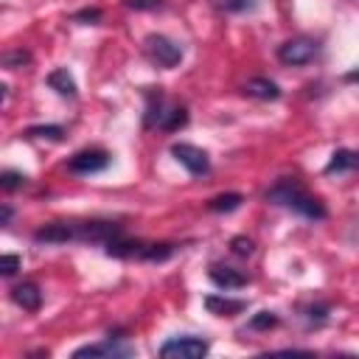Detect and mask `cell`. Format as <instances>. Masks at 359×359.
<instances>
[{"mask_svg":"<svg viewBox=\"0 0 359 359\" xmlns=\"http://www.w3.org/2000/svg\"><path fill=\"white\" fill-rule=\"evenodd\" d=\"M266 202L280 205V208H289V210H294L297 216H306V219H325V205H323L317 196H311V194H309L297 180H292V177L278 180V182L266 191Z\"/></svg>","mask_w":359,"mask_h":359,"instance_id":"1","label":"cell"},{"mask_svg":"<svg viewBox=\"0 0 359 359\" xmlns=\"http://www.w3.org/2000/svg\"><path fill=\"white\" fill-rule=\"evenodd\" d=\"M208 351H210V342L202 337H194V334H180L160 345L163 359H202Z\"/></svg>","mask_w":359,"mask_h":359,"instance_id":"2","label":"cell"},{"mask_svg":"<svg viewBox=\"0 0 359 359\" xmlns=\"http://www.w3.org/2000/svg\"><path fill=\"white\" fill-rule=\"evenodd\" d=\"M143 50L157 67H174L182 62V45L168 39L165 34H149L143 39Z\"/></svg>","mask_w":359,"mask_h":359,"instance_id":"3","label":"cell"},{"mask_svg":"<svg viewBox=\"0 0 359 359\" xmlns=\"http://www.w3.org/2000/svg\"><path fill=\"white\" fill-rule=\"evenodd\" d=\"M317 50H320L317 39H311V36H292V39H286L278 48V59L283 65H309L317 56Z\"/></svg>","mask_w":359,"mask_h":359,"instance_id":"4","label":"cell"},{"mask_svg":"<svg viewBox=\"0 0 359 359\" xmlns=\"http://www.w3.org/2000/svg\"><path fill=\"white\" fill-rule=\"evenodd\" d=\"M171 154L180 165H185L194 177H205L210 171V157L205 149L194 146V143H171Z\"/></svg>","mask_w":359,"mask_h":359,"instance_id":"5","label":"cell"},{"mask_svg":"<svg viewBox=\"0 0 359 359\" xmlns=\"http://www.w3.org/2000/svg\"><path fill=\"white\" fill-rule=\"evenodd\" d=\"M109 165V154L104 149H84V151H76L70 160H67V171L73 174H98Z\"/></svg>","mask_w":359,"mask_h":359,"instance_id":"6","label":"cell"},{"mask_svg":"<svg viewBox=\"0 0 359 359\" xmlns=\"http://www.w3.org/2000/svg\"><path fill=\"white\" fill-rule=\"evenodd\" d=\"M135 353V348L132 345H126V342H121V337H107L104 342H95V345H84V348H76L73 351V356L76 359H81V356H132Z\"/></svg>","mask_w":359,"mask_h":359,"instance_id":"7","label":"cell"},{"mask_svg":"<svg viewBox=\"0 0 359 359\" xmlns=\"http://www.w3.org/2000/svg\"><path fill=\"white\" fill-rule=\"evenodd\" d=\"M208 275H210V280H213L219 289H224V292L247 286V275H244L241 269H236V266H227V264H213Z\"/></svg>","mask_w":359,"mask_h":359,"instance_id":"8","label":"cell"},{"mask_svg":"<svg viewBox=\"0 0 359 359\" xmlns=\"http://www.w3.org/2000/svg\"><path fill=\"white\" fill-rule=\"evenodd\" d=\"M34 241L36 244H65V241H73V222H50V224H42L34 233Z\"/></svg>","mask_w":359,"mask_h":359,"instance_id":"9","label":"cell"},{"mask_svg":"<svg viewBox=\"0 0 359 359\" xmlns=\"http://www.w3.org/2000/svg\"><path fill=\"white\" fill-rule=\"evenodd\" d=\"M11 300H14L22 311H39V306H42V292H39L36 283L25 280V283H17V286L11 289Z\"/></svg>","mask_w":359,"mask_h":359,"instance_id":"10","label":"cell"},{"mask_svg":"<svg viewBox=\"0 0 359 359\" xmlns=\"http://www.w3.org/2000/svg\"><path fill=\"white\" fill-rule=\"evenodd\" d=\"M165 112H168V104H165L163 93H160V90H149V93H146V118H143L146 129H151V126L160 129Z\"/></svg>","mask_w":359,"mask_h":359,"instance_id":"11","label":"cell"},{"mask_svg":"<svg viewBox=\"0 0 359 359\" xmlns=\"http://www.w3.org/2000/svg\"><path fill=\"white\" fill-rule=\"evenodd\" d=\"M205 309L216 317H236L238 311L247 309L244 300H233V297H224V294H208L205 297Z\"/></svg>","mask_w":359,"mask_h":359,"instance_id":"12","label":"cell"},{"mask_svg":"<svg viewBox=\"0 0 359 359\" xmlns=\"http://www.w3.org/2000/svg\"><path fill=\"white\" fill-rule=\"evenodd\" d=\"M241 90H244L250 98H261V101H275V98H280V87H278L275 81H269V79H261V76L247 79Z\"/></svg>","mask_w":359,"mask_h":359,"instance_id":"13","label":"cell"},{"mask_svg":"<svg viewBox=\"0 0 359 359\" xmlns=\"http://www.w3.org/2000/svg\"><path fill=\"white\" fill-rule=\"evenodd\" d=\"M353 168H359V151L337 149L325 165V174H342V171H353Z\"/></svg>","mask_w":359,"mask_h":359,"instance_id":"14","label":"cell"},{"mask_svg":"<svg viewBox=\"0 0 359 359\" xmlns=\"http://www.w3.org/2000/svg\"><path fill=\"white\" fill-rule=\"evenodd\" d=\"M45 81H48V87L56 90L59 95H67V98L76 95V81H73V76L67 73V67H56V70H50Z\"/></svg>","mask_w":359,"mask_h":359,"instance_id":"15","label":"cell"},{"mask_svg":"<svg viewBox=\"0 0 359 359\" xmlns=\"http://www.w3.org/2000/svg\"><path fill=\"white\" fill-rule=\"evenodd\" d=\"M241 202H244V196L233 191V194H219V196H213V199L208 202V208H210L213 213H230V210H236Z\"/></svg>","mask_w":359,"mask_h":359,"instance_id":"16","label":"cell"},{"mask_svg":"<svg viewBox=\"0 0 359 359\" xmlns=\"http://www.w3.org/2000/svg\"><path fill=\"white\" fill-rule=\"evenodd\" d=\"M185 123H188V112H185V107H168V112H165L160 129H165V132H177V129L185 126Z\"/></svg>","mask_w":359,"mask_h":359,"instance_id":"17","label":"cell"},{"mask_svg":"<svg viewBox=\"0 0 359 359\" xmlns=\"http://www.w3.org/2000/svg\"><path fill=\"white\" fill-rule=\"evenodd\" d=\"M171 252H174L171 244H146L140 258H143V261H165Z\"/></svg>","mask_w":359,"mask_h":359,"instance_id":"18","label":"cell"},{"mask_svg":"<svg viewBox=\"0 0 359 359\" xmlns=\"http://www.w3.org/2000/svg\"><path fill=\"white\" fill-rule=\"evenodd\" d=\"M303 317L309 325H323L328 320V306L325 303H314V306H306L303 309Z\"/></svg>","mask_w":359,"mask_h":359,"instance_id":"19","label":"cell"},{"mask_svg":"<svg viewBox=\"0 0 359 359\" xmlns=\"http://www.w3.org/2000/svg\"><path fill=\"white\" fill-rule=\"evenodd\" d=\"M275 325H278V314H272V311H258L250 320V328L252 331H266V328H275Z\"/></svg>","mask_w":359,"mask_h":359,"instance_id":"20","label":"cell"},{"mask_svg":"<svg viewBox=\"0 0 359 359\" xmlns=\"http://www.w3.org/2000/svg\"><path fill=\"white\" fill-rule=\"evenodd\" d=\"M255 3H258V0H216V6H219L222 11H230V14L250 11V8H255Z\"/></svg>","mask_w":359,"mask_h":359,"instance_id":"21","label":"cell"},{"mask_svg":"<svg viewBox=\"0 0 359 359\" xmlns=\"http://www.w3.org/2000/svg\"><path fill=\"white\" fill-rule=\"evenodd\" d=\"M123 6L135 11H157L165 6V0H123Z\"/></svg>","mask_w":359,"mask_h":359,"instance_id":"22","label":"cell"},{"mask_svg":"<svg viewBox=\"0 0 359 359\" xmlns=\"http://www.w3.org/2000/svg\"><path fill=\"white\" fill-rule=\"evenodd\" d=\"M28 137H50V140H59L62 137V126H31L28 129Z\"/></svg>","mask_w":359,"mask_h":359,"instance_id":"23","label":"cell"},{"mask_svg":"<svg viewBox=\"0 0 359 359\" xmlns=\"http://www.w3.org/2000/svg\"><path fill=\"white\" fill-rule=\"evenodd\" d=\"M22 182H25V174H20V171H3V174H0V185H3L6 191L20 188Z\"/></svg>","mask_w":359,"mask_h":359,"instance_id":"24","label":"cell"},{"mask_svg":"<svg viewBox=\"0 0 359 359\" xmlns=\"http://www.w3.org/2000/svg\"><path fill=\"white\" fill-rule=\"evenodd\" d=\"M20 264H22L20 255H3V258H0V275H3V278H11V275L20 269Z\"/></svg>","mask_w":359,"mask_h":359,"instance_id":"25","label":"cell"},{"mask_svg":"<svg viewBox=\"0 0 359 359\" xmlns=\"http://www.w3.org/2000/svg\"><path fill=\"white\" fill-rule=\"evenodd\" d=\"M28 62H31V56H28L25 50H11V53L3 56V65H6V67H22V65H28Z\"/></svg>","mask_w":359,"mask_h":359,"instance_id":"26","label":"cell"},{"mask_svg":"<svg viewBox=\"0 0 359 359\" xmlns=\"http://www.w3.org/2000/svg\"><path fill=\"white\" fill-rule=\"evenodd\" d=\"M230 250H233L236 255H241V258H247V255L252 252V241H250V238H244V236H236V238L230 241Z\"/></svg>","mask_w":359,"mask_h":359,"instance_id":"27","label":"cell"},{"mask_svg":"<svg viewBox=\"0 0 359 359\" xmlns=\"http://www.w3.org/2000/svg\"><path fill=\"white\" fill-rule=\"evenodd\" d=\"M73 20H76V22H84V25H95V22L101 20V11H98V8H84V11H76Z\"/></svg>","mask_w":359,"mask_h":359,"instance_id":"28","label":"cell"},{"mask_svg":"<svg viewBox=\"0 0 359 359\" xmlns=\"http://www.w3.org/2000/svg\"><path fill=\"white\" fill-rule=\"evenodd\" d=\"M8 222H11V208L3 205V208H0V224H8Z\"/></svg>","mask_w":359,"mask_h":359,"instance_id":"29","label":"cell"},{"mask_svg":"<svg viewBox=\"0 0 359 359\" xmlns=\"http://www.w3.org/2000/svg\"><path fill=\"white\" fill-rule=\"evenodd\" d=\"M345 81H359V65H356L353 70H348V73H345Z\"/></svg>","mask_w":359,"mask_h":359,"instance_id":"30","label":"cell"}]
</instances>
